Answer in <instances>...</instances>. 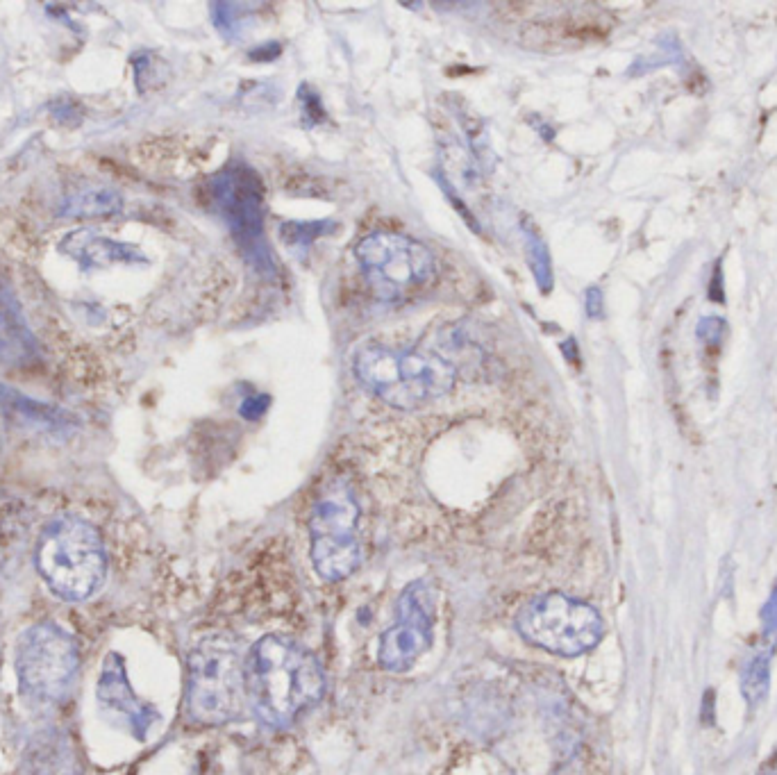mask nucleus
<instances>
[{"instance_id":"1","label":"nucleus","mask_w":777,"mask_h":775,"mask_svg":"<svg viewBox=\"0 0 777 775\" xmlns=\"http://www.w3.org/2000/svg\"><path fill=\"white\" fill-rule=\"evenodd\" d=\"M246 687L259 719L287 725L319 703L325 678L321 664L305 648L280 637H264L246 657Z\"/></svg>"},{"instance_id":"2","label":"nucleus","mask_w":777,"mask_h":775,"mask_svg":"<svg viewBox=\"0 0 777 775\" xmlns=\"http://www.w3.org/2000/svg\"><path fill=\"white\" fill-rule=\"evenodd\" d=\"M246 657L232 635L200 639L189 655L187 712L200 725H223L244 712Z\"/></svg>"},{"instance_id":"3","label":"nucleus","mask_w":777,"mask_h":775,"mask_svg":"<svg viewBox=\"0 0 777 775\" xmlns=\"http://www.w3.org/2000/svg\"><path fill=\"white\" fill-rule=\"evenodd\" d=\"M362 385L398 410H416L446 396L455 385V369L444 357L416 350L369 346L355 357Z\"/></svg>"},{"instance_id":"4","label":"nucleus","mask_w":777,"mask_h":775,"mask_svg":"<svg viewBox=\"0 0 777 775\" xmlns=\"http://www.w3.org/2000/svg\"><path fill=\"white\" fill-rule=\"evenodd\" d=\"M37 569L64 600H87L103 587L107 557L91 523L60 516L44 530L37 546Z\"/></svg>"},{"instance_id":"5","label":"nucleus","mask_w":777,"mask_h":775,"mask_svg":"<svg viewBox=\"0 0 777 775\" xmlns=\"http://www.w3.org/2000/svg\"><path fill=\"white\" fill-rule=\"evenodd\" d=\"M14 664L25 698L35 703H60L78 675V644L57 623H39L23 632Z\"/></svg>"},{"instance_id":"6","label":"nucleus","mask_w":777,"mask_h":775,"mask_svg":"<svg viewBox=\"0 0 777 775\" xmlns=\"http://www.w3.org/2000/svg\"><path fill=\"white\" fill-rule=\"evenodd\" d=\"M523 639L548 653L575 657L598 646L603 619L591 605L564 594H543L530 600L516 616Z\"/></svg>"},{"instance_id":"7","label":"nucleus","mask_w":777,"mask_h":775,"mask_svg":"<svg viewBox=\"0 0 777 775\" xmlns=\"http://www.w3.org/2000/svg\"><path fill=\"white\" fill-rule=\"evenodd\" d=\"M359 264L375 294L384 300L405 296L434 278L437 262L419 241L396 232H373L357 244Z\"/></svg>"},{"instance_id":"8","label":"nucleus","mask_w":777,"mask_h":775,"mask_svg":"<svg viewBox=\"0 0 777 775\" xmlns=\"http://www.w3.org/2000/svg\"><path fill=\"white\" fill-rule=\"evenodd\" d=\"M357 519V503L346 487H334L316 503L309 521L312 560L325 580H344L359 566Z\"/></svg>"},{"instance_id":"9","label":"nucleus","mask_w":777,"mask_h":775,"mask_svg":"<svg viewBox=\"0 0 777 775\" xmlns=\"http://www.w3.org/2000/svg\"><path fill=\"white\" fill-rule=\"evenodd\" d=\"M434 598L425 582H412L398 600V621L384 632L378 660L387 671L403 673L428 653L432 644Z\"/></svg>"},{"instance_id":"10","label":"nucleus","mask_w":777,"mask_h":775,"mask_svg":"<svg viewBox=\"0 0 777 775\" xmlns=\"http://www.w3.org/2000/svg\"><path fill=\"white\" fill-rule=\"evenodd\" d=\"M212 198L223 212L230 230L235 232L241 244H253L262 235L264 189L257 175L244 166L228 169L212 180Z\"/></svg>"},{"instance_id":"11","label":"nucleus","mask_w":777,"mask_h":775,"mask_svg":"<svg viewBox=\"0 0 777 775\" xmlns=\"http://www.w3.org/2000/svg\"><path fill=\"white\" fill-rule=\"evenodd\" d=\"M98 703L103 705L107 712L121 716L137 739H146L150 725L157 721V712L153 707L146 705L144 700H139L135 691H132L128 673H125V664L121 655L116 653L105 657L103 671H100L98 680Z\"/></svg>"},{"instance_id":"12","label":"nucleus","mask_w":777,"mask_h":775,"mask_svg":"<svg viewBox=\"0 0 777 775\" xmlns=\"http://www.w3.org/2000/svg\"><path fill=\"white\" fill-rule=\"evenodd\" d=\"M62 250L71 260L85 266V269H103V266L112 264L144 262V255H141L135 246L100 237L91 230H75L73 235L62 241Z\"/></svg>"},{"instance_id":"13","label":"nucleus","mask_w":777,"mask_h":775,"mask_svg":"<svg viewBox=\"0 0 777 775\" xmlns=\"http://www.w3.org/2000/svg\"><path fill=\"white\" fill-rule=\"evenodd\" d=\"M35 360V337L25 325L14 296L7 289H0V362L23 366Z\"/></svg>"},{"instance_id":"14","label":"nucleus","mask_w":777,"mask_h":775,"mask_svg":"<svg viewBox=\"0 0 777 775\" xmlns=\"http://www.w3.org/2000/svg\"><path fill=\"white\" fill-rule=\"evenodd\" d=\"M0 403H3L5 412L12 414L16 421H21L30 428H39V430H64L69 428V416H66L62 410H55V407L37 403V400L25 398L23 394L14 389H7L0 385Z\"/></svg>"},{"instance_id":"15","label":"nucleus","mask_w":777,"mask_h":775,"mask_svg":"<svg viewBox=\"0 0 777 775\" xmlns=\"http://www.w3.org/2000/svg\"><path fill=\"white\" fill-rule=\"evenodd\" d=\"M123 207L121 196L110 189L82 191L66 198L62 203V216L71 219H98V216H112Z\"/></svg>"},{"instance_id":"16","label":"nucleus","mask_w":777,"mask_h":775,"mask_svg":"<svg viewBox=\"0 0 777 775\" xmlns=\"http://www.w3.org/2000/svg\"><path fill=\"white\" fill-rule=\"evenodd\" d=\"M771 689V655L762 653L753 657L741 673V694L748 707H757Z\"/></svg>"},{"instance_id":"17","label":"nucleus","mask_w":777,"mask_h":775,"mask_svg":"<svg viewBox=\"0 0 777 775\" xmlns=\"http://www.w3.org/2000/svg\"><path fill=\"white\" fill-rule=\"evenodd\" d=\"M525 244H528V257L532 275L537 278L541 291H550L553 287V266H550L548 248L534 230H525Z\"/></svg>"},{"instance_id":"18","label":"nucleus","mask_w":777,"mask_h":775,"mask_svg":"<svg viewBox=\"0 0 777 775\" xmlns=\"http://www.w3.org/2000/svg\"><path fill=\"white\" fill-rule=\"evenodd\" d=\"M325 223H287L282 225V241L287 244V248L296 250V248H309L314 237L321 235V228Z\"/></svg>"},{"instance_id":"19","label":"nucleus","mask_w":777,"mask_h":775,"mask_svg":"<svg viewBox=\"0 0 777 775\" xmlns=\"http://www.w3.org/2000/svg\"><path fill=\"white\" fill-rule=\"evenodd\" d=\"M725 330H728V325H725V319H721V316H703L696 325V337L707 346H721Z\"/></svg>"},{"instance_id":"20","label":"nucleus","mask_w":777,"mask_h":775,"mask_svg":"<svg viewBox=\"0 0 777 775\" xmlns=\"http://www.w3.org/2000/svg\"><path fill=\"white\" fill-rule=\"evenodd\" d=\"M759 619H762V628L766 637L777 635V585L773 589V594L768 596L762 612H759Z\"/></svg>"},{"instance_id":"21","label":"nucleus","mask_w":777,"mask_h":775,"mask_svg":"<svg viewBox=\"0 0 777 775\" xmlns=\"http://www.w3.org/2000/svg\"><path fill=\"white\" fill-rule=\"evenodd\" d=\"M587 314L591 319H600L605 314V296L598 287L587 289Z\"/></svg>"},{"instance_id":"22","label":"nucleus","mask_w":777,"mask_h":775,"mask_svg":"<svg viewBox=\"0 0 777 775\" xmlns=\"http://www.w3.org/2000/svg\"><path fill=\"white\" fill-rule=\"evenodd\" d=\"M266 405H269V398H262V396H253L248 398L244 405H241V416H246V419H259V416L264 414Z\"/></svg>"},{"instance_id":"23","label":"nucleus","mask_w":777,"mask_h":775,"mask_svg":"<svg viewBox=\"0 0 777 775\" xmlns=\"http://www.w3.org/2000/svg\"><path fill=\"white\" fill-rule=\"evenodd\" d=\"M707 296L714 300V303H725V291H723V271H721V262L716 264L712 282L707 287Z\"/></svg>"},{"instance_id":"24","label":"nucleus","mask_w":777,"mask_h":775,"mask_svg":"<svg viewBox=\"0 0 777 775\" xmlns=\"http://www.w3.org/2000/svg\"><path fill=\"white\" fill-rule=\"evenodd\" d=\"M703 721L707 725L714 723V691L712 689L705 691V698H703Z\"/></svg>"}]
</instances>
